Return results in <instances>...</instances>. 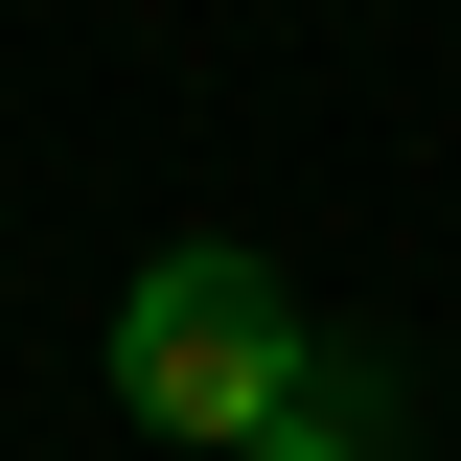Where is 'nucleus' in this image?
Masks as SVG:
<instances>
[{
	"label": "nucleus",
	"instance_id": "nucleus-1",
	"mask_svg": "<svg viewBox=\"0 0 461 461\" xmlns=\"http://www.w3.org/2000/svg\"><path fill=\"white\" fill-rule=\"evenodd\" d=\"M300 369H323V346H300V300L254 277V254H139V300H115V393H139V438H277L300 415Z\"/></svg>",
	"mask_w": 461,
	"mask_h": 461
},
{
	"label": "nucleus",
	"instance_id": "nucleus-2",
	"mask_svg": "<svg viewBox=\"0 0 461 461\" xmlns=\"http://www.w3.org/2000/svg\"><path fill=\"white\" fill-rule=\"evenodd\" d=\"M230 461H369V369H300L277 438H230Z\"/></svg>",
	"mask_w": 461,
	"mask_h": 461
}]
</instances>
